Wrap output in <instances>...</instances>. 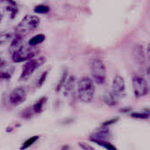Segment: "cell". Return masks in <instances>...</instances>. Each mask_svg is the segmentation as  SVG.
Masks as SVG:
<instances>
[{
  "mask_svg": "<svg viewBox=\"0 0 150 150\" xmlns=\"http://www.w3.org/2000/svg\"><path fill=\"white\" fill-rule=\"evenodd\" d=\"M14 73V67L7 65L0 69V80L8 81L11 78Z\"/></svg>",
  "mask_w": 150,
  "mask_h": 150,
  "instance_id": "obj_14",
  "label": "cell"
},
{
  "mask_svg": "<svg viewBox=\"0 0 150 150\" xmlns=\"http://www.w3.org/2000/svg\"><path fill=\"white\" fill-rule=\"evenodd\" d=\"M27 93L25 88L17 87L10 94V102L13 105H19L26 99Z\"/></svg>",
  "mask_w": 150,
  "mask_h": 150,
  "instance_id": "obj_8",
  "label": "cell"
},
{
  "mask_svg": "<svg viewBox=\"0 0 150 150\" xmlns=\"http://www.w3.org/2000/svg\"><path fill=\"white\" fill-rule=\"evenodd\" d=\"M39 139H40V136L39 135H34V136H32L31 138L27 139L26 141H25L22 143V146L20 147V150H25L26 149H28V148H30L34 143H36Z\"/></svg>",
  "mask_w": 150,
  "mask_h": 150,
  "instance_id": "obj_19",
  "label": "cell"
},
{
  "mask_svg": "<svg viewBox=\"0 0 150 150\" xmlns=\"http://www.w3.org/2000/svg\"><path fill=\"white\" fill-rule=\"evenodd\" d=\"M46 37L43 33H40V34H37L33 37H32L29 40H28V45L29 46H32V47H36L38 46L39 44L42 43L44 40H45Z\"/></svg>",
  "mask_w": 150,
  "mask_h": 150,
  "instance_id": "obj_18",
  "label": "cell"
},
{
  "mask_svg": "<svg viewBox=\"0 0 150 150\" xmlns=\"http://www.w3.org/2000/svg\"><path fill=\"white\" fill-rule=\"evenodd\" d=\"M34 114V112H33V107H27V108H25L21 113H20V117L24 120H30Z\"/></svg>",
  "mask_w": 150,
  "mask_h": 150,
  "instance_id": "obj_22",
  "label": "cell"
},
{
  "mask_svg": "<svg viewBox=\"0 0 150 150\" xmlns=\"http://www.w3.org/2000/svg\"><path fill=\"white\" fill-rule=\"evenodd\" d=\"M119 120H120L119 117L112 118V119H111V120H106V121L103 122V123L101 124V127H109L110 126H112V125L117 123V121H118Z\"/></svg>",
  "mask_w": 150,
  "mask_h": 150,
  "instance_id": "obj_25",
  "label": "cell"
},
{
  "mask_svg": "<svg viewBox=\"0 0 150 150\" xmlns=\"http://www.w3.org/2000/svg\"><path fill=\"white\" fill-rule=\"evenodd\" d=\"M7 65H8V62H7V59H6L4 53L0 52V69L5 66H7Z\"/></svg>",
  "mask_w": 150,
  "mask_h": 150,
  "instance_id": "obj_26",
  "label": "cell"
},
{
  "mask_svg": "<svg viewBox=\"0 0 150 150\" xmlns=\"http://www.w3.org/2000/svg\"><path fill=\"white\" fill-rule=\"evenodd\" d=\"M0 3H2L4 6L9 5H17V3L14 0H0Z\"/></svg>",
  "mask_w": 150,
  "mask_h": 150,
  "instance_id": "obj_28",
  "label": "cell"
},
{
  "mask_svg": "<svg viewBox=\"0 0 150 150\" xmlns=\"http://www.w3.org/2000/svg\"><path fill=\"white\" fill-rule=\"evenodd\" d=\"M91 142L102 147L105 150H119L114 145H112L109 141H97V140H90Z\"/></svg>",
  "mask_w": 150,
  "mask_h": 150,
  "instance_id": "obj_17",
  "label": "cell"
},
{
  "mask_svg": "<svg viewBox=\"0 0 150 150\" xmlns=\"http://www.w3.org/2000/svg\"><path fill=\"white\" fill-rule=\"evenodd\" d=\"M69 149V146H64V147H62V150H68Z\"/></svg>",
  "mask_w": 150,
  "mask_h": 150,
  "instance_id": "obj_32",
  "label": "cell"
},
{
  "mask_svg": "<svg viewBox=\"0 0 150 150\" xmlns=\"http://www.w3.org/2000/svg\"><path fill=\"white\" fill-rule=\"evenodd\" d=\"M47 101V97H41L33 104V112L35 114H40L43 112V109H44V106H45Z\"/></svg>",
  "mask_w": 150,
  "mask_h": 150,
  "instance_id": "obj_15",
  "label": "cell"
},
{
  "mask_svg": "<svg viewBox=\"0 0 150 150\" xmlns=\"http://www.w3.org/2000/svg\"><path fill=\"white\" fill-rule=\"evenodd\" d=\"M132 89L134 98H141L147 96L149 92V87L147 80L140 75H134L132 78Z\"/></svg>",
  "mask_w": 150,
  "mask_h": 150,
  "instance_id": "obj_5",
  "label": "cell"
},
{
  "mask_svg": "<svg viewBox=\"0 0 150 150\" xmlns=\"http://www.w3.org/2000/svg\"><path fill=\"white\" fill-rule=\"evenodd\" d=\"M147 76H148L149 80L150 81V65L148 67V69H147Z\"/></svg>",
  "mask_w": 150,
  "mask_h": 150,
  "instance_id": "obj_30",
  "label": "cell"
},
{
  "mask_svg": "<svg viewBox=\"0 0 150 150\" xmlns=\"http://www.w3.org/2000/svg\"><path fill=\"white\" fill-rule=\"evenodd\" d=\"M16 35V30L14 29H8L2 33H0V45H3L8 41H11L14 36Z\"/></svg>",
  "mask_w": 150,
  "mask_h": 150,
  "instance_id": "obj_12",
  "label": "cell"
},
{
  "mask_svg": "<svg viewBox=\"0 0 150 150\" xmlns=\"http://www.w3.org/2000/svg\"><path fill=\"white\" fill-rule=\"evenodd\" d=\"M68 77H69L68 71L64 70V72L62 73V76H61V78H60V80H59V82H58V83H57V85L55 87V91L56 92H59V91H61L62 90V88L64 87V84H65Z\"/></svg>",
  "mask_w": 150,
  "mask_h": 150,
  "instance_id": "obj_20",
  "label": "cell"
},
{
  "mask_svg": "<svg viewBox=\"0 0 150 150\" xmlns=\"http://www.w3.org/2000/svg\"><path fill=\"white\" fill-rule=\"evenodd\" d=\"M46 62V58L45 57H39V58H33L29 61H27L22 69V73L19 76V80L24 81L26 80L27 78H29L33 72L40 68L41 65H43Z\"/></svg>",
  "mask_w": 150,
  "mask_h": 150,
  "instance_id": "obj_6",
  "label": "cell"
},
{
  "mask_svg": "<svg viewBox=\"0 0 150 150\" xmlns=\"http://www.w3.org/2000/svg\"><path fill=\"white\" fill-rule=\"evenodd\" d=\"M75 87H76V77L74 76H70L68 77V79L64 84V87H63L64 96H66V97L69 96L74 91Z\"/></svg>",
  "mask_w": 150,
  "mask_h": 150,
  "instance_id": "obj_11",
  "label": "cell"
},
{
  "mask_svg": "<svg viewBox=\"0 0 150 150\" xmlns=\"http://www.w3.org/2000/svg\"><path fill=\"white\" fill-rule=\"evenodd\" d=\"M49 7L46 4H39L37 6L34 7L33 11L35 13H38V14H46L49 11Z\"/></svg>",
  "mask_w": 150,
  "mask_h": 150,
  "instance_id": "obj_23",
  "label": "cell"
},
{
  "mask_svg": "<svg viewBox=\"0 0 150 150\" xmlns=\"http://www.w3.org/2000/svg\"><path fill=\"white\" fill-rule=\"evenodd\" d=\"M90 71L95 83L102 85L106 82V68L101 59L92 58L90 61Z\"/></svg>",
  "mask_w": 150,
  "mask_h": 150,
  "instance_id": "obj_2",
  "label": "cell"
},
{
  "mask_svg": "<svg viewBox=\"0 0 150 150\" xmlns=\"http://www.w3.org/2000/svg\"><path fill=\"white\" fill-rule=\"evenodd\" d=\"M96 92V87L91 78L88 76L82 77L76 85V93L78 99L83 103H90L93 100Z\"/></svg>",
  "mask_w": 150,
  "mask_h": 150,
  "instance_id": "obj_1",
  "label": "cell"
},
{
  "mask_svg": "<svg viewBox=\"0 0 150 150\" xmlns=\"http://www.w3.org/2000/svg\"><path fill=\"white\" fill-rule=\"evenodd\" d=\"M24 36H21L19 34H17L14 36V38L12 39V40L11 41V46L9 48V52L10 54H13L14 52H16L17 50H18L19 48H21L24 45Z\"/></svg>",
  "mask_w": 150,
  "mask_h": 150,
  "instance_id": "obj_10",
  "label": "cell"
},
{
  "mask_svg": "<svg viewBox=\"0 0 150 150\" xmlns=\"http://www.w3.org/2000/svg\"><path fill=\"white\" fill-rule=\"evenodd\" d=\"M13 129H14L13 127H7V128H6V132H7V133H11V132L13 131Z\"/></svg>",
  "mask_w": 150,
  "mask_h": 150,
  "instance_id": "obj_31",
  "label": "cell"
},
{
  "mask_svg": "<svg viewBox=\"0 0 150 150\" xmlns=\"http://www.w3.org/2000/svg\"><path fill=\"white\" fill-rule=\"evenodd\" d=\"M119 99L123 98L126 94V82L123 76L120 75H116L112 82L110 90Z\"/></svg>",
  "mask_w": 150,
  "mask_h": 150,
  "instance_id": "obj_7",
  "label": "cell"
},
{
  "mask_svg": "<svg viewBox=\"0 0 150 150\" xmlns=\"http://www.w3.org/2000/svg\"><path fill=\"white\" fill-rule=\"evenodd\" d=\"M39 25H40V18L38 16L32 15V14L25 15L22 18V20L18 24V25L15 27L16 33L21 36H25V34L35 30Z\"/></svg>",
  "mask_w": 150,
  "mask_h": 150,
  "instance_id": "obj_3",
  "label": "cell"
},
{
  "mask_svg": "<svg viewBox=\"0 0 150 150\" xmlns=\"http://www.w3.org/2000/svg\"><path fill=\"white\" fill-rule=\"evenodd\" d=\"M78 145L83 150H96L93 147H91V145H89L88 143H85V142H79Z\"/></svg>",
  "mask_w": 150,
  "mask_h": 150,
  "instance_id": "obj_27",
  "label": "cell"
},
{
  "mask_svg": "<svg viewBox=\"0 0 150 150\" xmlns=\"http://www.w3.org/2000/svg\"><path fill=\"white\" fill-rule=\"evenodd\" d=\"M39 52H40V50L38 47H32V46H29V47L23 46L21 48H19L18 50H17L16 52H14L13 54H11V60L15 63L25 62V61L27 62V61L34 58V56H36L39 54Z\"/></svg>",
  "mask_w": 150,
  "mask_h": 150,
  "instance_id": "obj_4",
  "label": "cell"
},
{
  "mask_svg": "<svg viewBox=\"0 0 150 150\" xmlns=\"http://www.w3.org/2000/svg\"><path fill=\"white\" fill-rule=\"evenodd\" d=\"M120 99L111 91H107L104 95V102L109 106H115L119 104Z\"/></svg>",
  "mask_w": 150,
  "mask_h": 150,
  "instance_id": "obj_13",
  "label": "cell"
},
{
  "mask_svg": "<svg viewBox=\"0 0 150 150\" xmlns=\"http://www.w3.org/2000/svg\"><path fill=\"white\" fill-rule=\"evenodd\" d=\"M146 56H147L148 60L149 61V62H150V43L149 44L148 47H147V51H146Z\"/></svg>",
  "mask_w": 150,
  "mask_h": 150,
  "instance_id": "obj_29",
  "label": "cell"
},
{
  "mask_svg": "<svg viewBox=\"0 0 150 150\" xmlns=\"http://www.w3.org/2000/svg\"><path fill=\"white\" fill-rule=\"evenodd\" d=\"M2 19H3V15H2V14L0 13V23L2 22Z\"/></svg>",
  "mask_w": 150,
  "mask_h": 150,
  "instance_id": "obj_33",
  "label": "cell"
},
{
  "mask_svg": "<svg viewBox=\"0 0 150 150\" xmlns=\"http://www.w3.org/2000/svg\"><path fill=\"white\" fill-rule=\"evenodd\" d=\"M112 137V132L109 127H101L95 133H93L90 136V140H97V141H109Z\"/></svg>",
  "mask_w": 150,
  "mask_h": 150,
  "instance_id": "obj_9",
  "label": "cell"
},
{
  "mask_svg": "<svg viewBox=\"0 0 150 150\" xmlns=\"http://www.w3.org/2000/svg\"><path fill=\"white\" fill-rule=\"evenodd\" d=\"M131 118L137 119V120H148L150 118L149 112H132L130 114Z\"/></svg>",
  "mask_w": 150,
  "mask_h": 150,
  "instance_id": "obj_21",
  "label": "cell"
},
{
  "mask_svg": "<svg viewBox=\"0 0 150 150\" xmlns=\"http://www.w3.org/2000/svg\"><path fill=\"white\" fill-rule=\"evenodd\" d=\"M134 56L135 58V61L139 64H144V62H145V54H144V51H143L142 46L135 47L134 51Z\"/></svg>",
  "mask_w": 150,
  "mask_h": 150,
  "instance_id": "obj_16",
  "label": "cell"
},
{
  "mask_svg": "<svg viewBox=\"0 0 150 150\" xmlns=\"http://www.w3.org/2000/svg\"><path fill=\"white\" fill-rule=\"evenodd\" d=\"M47 75H48V70L44 71V72L40 75V78H39V80H38V83H37L38 87H41V86L44 84V83H45L46 80H47Z\"/></svg>",
  "mask_w": 150,
  "mask_h": 150,
  "instance_id": "obj_24",
  "label": "cell"
}]
</instances>
